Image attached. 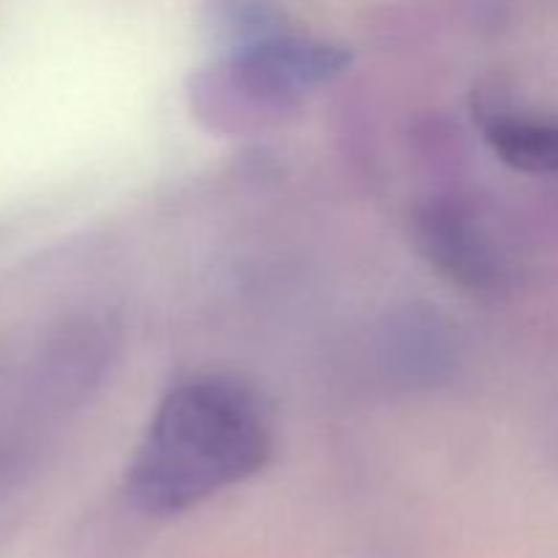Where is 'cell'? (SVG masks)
Returning a JSON list of instances; mask_svg holds the SVG:
<instances>
[{
    "label": "cell",
    "mask_w": 558,
    "mask_h": 558,
    "mask_svg": "<svg viewBox=\"0 0 558 558\" xmlns=\"http://www.w3.org/2000/svg\"><path fill=\"white\" fill-rule=\"evenodd\" d=\"M485 136L496 156L518 172L558 174L556 120L494 114L485 118Z\"/></svg>",
    "instance_id": "obj_4"
},
{
    "label": "cell",
    "mask_w": 558,
    "mask_h": 558,
    "mask_svg": "<svg viewBox=\"0 0 558 558\" xmlns=\"http://www.w3.org/2000/svg\"><path fill=\"white\" fill-rule=\"evenodd\" d=\"M347 65V54L322 41L298 36L251 38L218 71L205 80V90H218L227 104L245 112H281L311 90L336 76Z\"/></svg>",
    "instance_id": "obj_2"
},
{
    "label": "cell",
    "mask_w": 558,
    "mask_h": 558,
    "mask_svg": "<svg viewBox=\"0 0 558 558\" xmlns=\"http://www.w3.org/2000/svg\"><path fill=\"white\" fill-rule=\"evenodd\" d=\"M420 245L441 272L472 289L499 281V256L488 232L458 207H430L420 218Z\"/></svg>",
    "instance_id": "obj_3"
},
{
    "label": "cell",
    "mask_w": 558,
    "mask_h": 558,
    "mask_svg": "<svg viewBox=\"0 0 558 558\" xmlns=\"http://www.w3.org/2000/svg\"><path fill=\"white\" fill-rule=\"evenodd\" d=\"M272 456L259 398L223 376H194L158 403L129 469L125 494L147 515H180L254 477Z\"/></svg>",
    "instance_id": "obj_1"
}]
</instances>
